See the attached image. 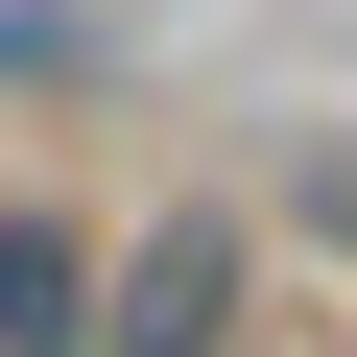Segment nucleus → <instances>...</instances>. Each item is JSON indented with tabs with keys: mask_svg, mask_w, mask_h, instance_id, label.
Segmentation results:
<instances>
[{
	"mask_svg": "<svg viewBox=\"0 0 357 357\" xmlns=\"http://www.w3.org/2000/svg\"><path fill=\"white\" fill-rule=\"evenodd\" d=\"M96 357H238V215H143L96 262Z\"/></svg>",
	"mask_w": 357,
	"mask_h": 357,
	"instance_id": "obj_1",
	"label": "nucleus"
},
{
	"mask_svg": "<svg viewBox=\"0 0 357 357\" xmlns=\"http://www.w3.org/2000/svg\"><path fill=\"white\" fill-rule=\"evenodd\" d=\"M0 357H96V238L72 215H0Z\"/></svg>",
	"mask_w": 357,
	"mask_h": 357,
	"instance_id": "obj_2",
	"label": "nucleus"
}]
</instances>
